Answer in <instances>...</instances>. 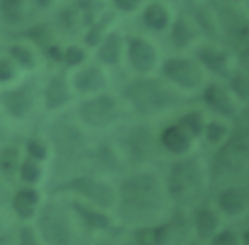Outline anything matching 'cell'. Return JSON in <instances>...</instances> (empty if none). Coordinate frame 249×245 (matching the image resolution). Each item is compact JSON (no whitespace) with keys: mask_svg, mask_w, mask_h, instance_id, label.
I'll use <instances>...</instances> for the list:
<instances>
[{"mask_svg":"<svg viewBox=\"0 0 249 245\" xmlns=\"http://www.w3.org/2000/svg\"><path fill=\"white\" fill-rule=\"evenodd\" d=\"M167 191L163 179L154 171H136L123 179L117 189L119 216L134 226L156 224L167 210Z\"/></svg>","mask_w":249,"mask_h":245,"instance_id":"6da1fadb","label":"cell"},{"mask_svg":"<svg viewBox=\"0 0 249 245\" xmlns=\"http://www.w3.org/2000/svg\"><path fill=\"white\" fill-rule=\"evenodd\" d=\"M123 97L132 107V111L142 117L160 115L179 105L181 101L173 86H169L165 80H158L152 76H140L128 82L123 88Z\"/></svg>","mask_w":249,"mask_h":245,"instance_id":"7a4b0ae2","label":"cell"},{"mask_svg":"<svg viewBox=\"0 0 249 245\" xmlns=\"http://www.w3.org/2000/svg\"><path fill=\"white\" fill-rule=\"evenodd\" d=\"M51 142L56 152V171L58 175L70 173L82 163L88 154V136L74 122L72 117L62 115L51 124Z\"/></svg>","mask_w":249,"mask_h":245,"instance_id":"3957f363","label":"cell"},{"mask_svg":"<svg viewBox=\"0 0 249 245\" xmlns=\"http://www.w3.org/2000/svg\"><path fill=\"white\" fill-rule=\"evenodd\" d=\"M204 179L206 171L202 167V161L196 156H181L169 165L163 185L167 196L171 200L181 202L185 198H193L195 194H198L204 187Z\"/></svg>","mask_w":249,"mask_h":245,"instance_id":"277c9868","label":"cell"},{"mask_svg":"<svg viewBox=\"0 0 249 245\" xmlns=\"http://www.w3.org/2000/svg\"><path fill=\"white\" fill-rule=\"evenodd\" d=\"M39 235L47 245H74L76 228L72 222L70 206L51 200L39 212Z\"/></svg>","mask_w":249,"mask_h":245,"instance_id":"5b68a950","label":"cell"},{"mask_svg":"<svg viewBox=\"0 0 249 245\" xmlns=\"http://www.w3.org/2000/svg\"><path fill=\"white\" fill-rule=\"evenodd\" d=\"M54 191H68L78 194L84 202H89L93 206H99L103 210H109L117 204V191L111 183L89 175V173H80L64 179Z\"/></svg>","mask_w":249,"mask_h":245,"instance_id":"8992f818","label":"cell"},{"mask_svg":"<svg viewBox=\"0 0 249 245\" xmlns=\"http://www.w3.org/2000/svg\"><path fill=\"white\" fill-rule=\"evenodd\" d=\"M161 76L169 86L185 91L202 89V86L206 84L204 68L195 56H187V54L167 56L161 62Z\"/></svg>","mask_w":249,"mask_h":245,"instance_id":"52a82bcc","label":"cell"},{"mask_svg":"<svg viewBox=\"0 0 249 245\" xmlns=\"http://www.w3.org/2000/svg\"><path fill=\"white\" fill-rule=\"evenodd\" d=\"M76 115L80 122L89 128H107L121 119L123 107H121V101L113 93L99 91V93H93L82 99Z\"/></svg>","mask_w":249,"mask_h":245,"instance_id":"ba28073f","label":"cell"},{"mask_svg":"<svg viewBox=\"0 0 249 245\" xmlns=\"http://www.w3.org/2000/svg\"><path fill=\"white\" fill-rule=\"evenodd\" d=\"M185 229H187L185 222L177 218L136 226L132 231V245H175L183 237Z\"/></svg>","mask_w":249,"mask_h":245,"instance_id":"9c48e42d","label":"cell"},{"mask_svg":"<svg viewBox=\"0 0 249 245\" xmlns=\"http://www.w3.org/2000/svg\"><path fill=\"white\" fill-rule=\"evenodd\" d=\"M124 54H126L130 68L138 72L140 76H150L160 64V52L156 45L142 35H132L126 39Z\"/></svg>","mask_w":249,"mask_h":245,"instance_id":"30bf717a","label":"cell"},{"mask_svg":"<svg viewBox=\"0 0 249 245\" xmlns=\"http://www.w3.org/2000/svg\"><path fill=\"white\" fill-rule=\"evenodd\" d=\"M218 148L220 156L216 154V165H220L224 175H239V171L249 163V132L235 138L231 136Z\"/></svg>","mask_w":249,"mask_h":245,"instance_id":"8fae6325","label":"cell"},{"mask_svg":"<svg viewBox=\"0 0 249 245\" xmlns=\"http://www.w3.org/2000/svg\"><path fill=\"white\" fill-rule=\"evenodd\" d=\"M202 101L204 105L214 111L220 119H235L239 113V101L231 95L228 86L218 84V82H208L202 86Z\"/></svg>","mask_w":249,"mask_h":245,"instance_id":"7c38bea8","label":"cell"},{"mask_svg":"<svg viewBox=\"0 0 249 245\" xmlns=\"http://www.w3.org/2000/svg\"><path fill=\"white\" fill-rule=\"evenodd\" d=\"M195 58L200 62V66L204 70H210L212 74L220 76V78H228L235 68V56L231 51L228 49H222V47H216V45H198L196 47V52H195Z\"/></svg>","mask_w":249,"mask_h":245,"instance_id":"4fadbf2b","label":"cell"},{"mask_svg":"<svg viewBox=\"0 0 249 245\" xmlns=\"http://www.w3.org/2000/svg\"><path fill=\"white\" fill-rule=\"evenodd\" d=\"M33 88H35V82L33 78L14 89H8V91H2L0 93V103L4 105V109L8 111V115H12L14 119H25L31 109H33Z\"/></svg>","mask_w":249,"mask_h":245,"instance_id":"5bb4252c","label":"cell"},{"mask_svg":"<svg viewBox=\"0 0 249 245\" xmlns=\"http://www.w3.org/2000/svg\"><path fill=\"white\" fill-rule=\"evenodd\" d=\"M222 228V214L210 202H200L191 218V229L198 241H208Z\"/></svg>","mask_w":249,"mask_h":245,"instance_id":"9a60e30c","label":"cell"},{"mask_svg":"<svg viewBox=\"0 0 249 245\" xmlns=\"http://www.w3.org/2000/svg\"><path fill=\"white\" fill-rule=\"evenodd\" d=\"M216 208L222 216L239 218L245 212H249V191L241 185H230L222 189L216 196Z\"/></svg>","mask_w":249,"mask_h":245,"instance_id":"2e32d148","label":"cell"},{"mask_svg":"<svg viewBox=\"0 0 249 245\" xmlns=\"http://www.w3.org/2000/svg\"><path fill=\"white\" fill-rule=\"evenodd\" d=\"M167 29H169V43L177 51L193 47L200 37V31H198L193 16L187 12H181L177 18H173Z\"/></svg>","mask_w":249,"mask_h":245,"instance_id":"e0dca14e","label":"cell"},{"mask_svg":"<svg viewBox=\"0 0 249 245\" xmlns=\"http://www.w3.org/2000/svg\"><path fill=\"white\" fill-rule=\"evenodd\" d=\"M70 204V210L72 214L91 231H107L113 228V218L107 214V210L99 208V206H93L89 202H84V200H72L68 202Z\"/></svg>","mask_w":249,"mask_h":245,"instance_id":"ac0fdd59","label":"cell"},{"mask_svg":"<svg viewBox=\"0 0 249 245\" xmlns=\"http://www.w3.org/2000/svg\"><path fill=\"white\" fill-rule=\"evenodd\" d=\"M193 140H195V138H193L177 121L165 124V126L161 128L160 136H158L160 146H161L165 152H169L171 156H177V158L187 156V154L191 152Z\"/></svg>","mask_w":249,"mask_h":245,"instance_id":"d6986e66","label":"cell"},{"mask_svg":"<svg viewBox=\"0 0 249 245\" xmlns=\"http://www.w3.org/2000/svg\"><path fill=\"white\" fill-rule=\"evenodd\" d=\"M72 86L82 95H93V93H99V91L105 89L107 76H105L101 66L91 64V66H86V68L76 72V76L72 80Z\"/></svg>","mask_w":249,"mask_h":245,"instance_id":"ffe728a7","label":"cell"},{"mask_svg":"<svg viewBox=\"0 0 249 245\" xmlns=\"http://www.w3.org/2000/svg\"><path fill=\"white\" fill-rule=\"evenodd\" d=\"M72 99V89L62 72L53 74L45 86V109L47 111H56L64 107Z\"/></svg>","mask_w":249,"mask_h":245,"instance_id":"44dd1931","label":"cell"},{"mask_svg":"<svg viewBox=\"0 0 249 245\" xmlns=\"http://www.w3.org/2000/svg\"><path fill=\"white\" fill-rule=\"evenodd\" d=\"M124 43L121 31H107L97 45V60L105 66H117L124 56Z\"/></svg>","mask_w":249,"mask_h":245,"instance_id":"7402d4cb","label":"cell"},{"mask_svg":"<svg viewBox=\"0 0 249 245\" xmlns=\"http://www.w3.org/2000/svg\"><path fill=\"white\" fill-rule=\"evenodd\" d=\"M191 16H193V19H195V23H196L200 35L208 37L210 41H218V39L222 37L220 19H218V14H216V10H214L212 6L202 4V6H198Z\"/></svg>","mask_w":249,"mask_h":245,"instance_id":"603a6c76","label":"cell"},{"mask_svg":"<svg viewBox=\"0 0 249 245\" xmlns=\"http://www.w3.org/2000/svg\"><path fill=\"white\" fill-rule=\"evenodd\" d=\"M136 128H130L124 136L126 140V152L130 159H142L150 150H152V134L146 128V124H134Z\"/></svg>","mask_w":249,"mask_h":245,"instance_id":"cb8c5ba5","label":"cell"},{"mask_svg":"<svg viewBox=\"0 0 249 245\" xmlns=\"http://www.w3.org/2000/svg\"><path fill=\"white\" fill-rule=\"evenodd\" d=\"M39 202H41V194L37 189L33 187H25V189H19L14 198H12V208L14 212L21 218V220H29L37 214V208H39Z\"/></svg>","mask_w":249,"mask_h":245,"instance_id":"d4e9b609","label":"cell"},{"mask_svg":"<svg viewBox=\"0 0 249 245\" xmlns=\"http://www.w3.org/2000/svg\"><path fill=\"white\" fill-rule=\"evenodd\" d=\"M171 19V12L163 2H150L142 8V23L152 31H165Z\"/></svg>","mask_w":249,"mask_h":245,"instance_id":"484cf974","label":"cell"},{"mask_svg":"<svg viewBox=\"0 0 249 245\" xmlns=\"http://www.w3.org/2000/svg\"><path fill=\"white\" fill-rule=\"evenodd\" d=\"M91 161L103 169V171H117L121 167V156L117 154V150L109 144H101L93 150L91 154Z\"/></svg>","mask_w":249,"mask_h":245,"instance_id":"4316f807","label":"cell"},{"mask_svg":"<svg viewBox=\"0 0 249 245\" xmlns=\"http://www.w3.org/2000/svg\"><path fill=\"white\" fill-rule=\"evenodd\" d=\"M230 126H228V122L224 121V119H210V121H206V124H204V130H202V136H204V140L210 144V146H222L228 138H230Z\"/></svg>","mask_w":249,"mask_h":245,"instance_id":"83f0119b","label":"cell"},{"mask_svg":"<svg viewBox=\"0 0 249 245\" xmlns=\"http://www.w3.org/2000/svg\"><path fill=\"white\" fill-rule=\"evenodd\" d=\"M226 80H228V89L239 103L249 101V72L247 70H233Z\"/></svg>","mask_w":249,"mask_h":245,"instance_id":"f1b7e54d","label":"cell"},{"mask_svg":"<svg viewBox=\"0 0 249 245\" xmlns=\"http://www.w3.org/2000/svg\"><path fill=\"white\" fill-rule=\"evenodd\" d=\"M113 23V14H103L99 18H95L89 25H88V33H86V45L89 47H97L99 41L105 37V33L109 31V25Z\"/></svg>","mask_w":249,"mask_h":245,"instance_id":"f546056e","label":"cell"},{"mask_svg":"<svg viewBox=\"0 0 249 245\" xmlns=\"http://www.w3.org/2000/svg\"><path fill=\"white\" fill-rule=\"evenodd\" d=\"M177 122L193 136V138H198L202 136V130H204V124H206V119H204V113L198 111V109H191L187 113H183Z\"/></svg>","mask_w":249,"mask_h":245,"instance_id":"4dcf8cb0","label":"cell"},{"mask_svg":"<svg viewBox=\"0 0 249 245\" xmlns=\"http://www.w3.org/2000/svg\"><path fill=\"white\" fill-rule=\"evenodd\" d=\"M0 18L8 25H16L23 19V0H0Z\"/></svg>","mask_w":249,"mask_h":245,"instance_id":"1f68e13d","label":"cell"},{"mask_svg":"<svg viewBox=\"0 0 249 245\" xmlns=\"http://www.w3.org/2000/svg\"><path fill=\"white\" fill-rule=\"evenodd\" d=\"M19 167V150L14 144H8L0 150V171L10 175Z\"/></svg>","mask_w":249,"mask_h":245,"instance_id":"d6a6232c","label":"cell"},{"mask_svg":"<svg viewBox=\"0 0 249 245\" xmlns=\"http://www.w3.org/2000/svg\"><path fill=\"white\" fill-rule=\"evenodd\" d=\"M19 177H21V181L23 183H27V185H35L39 179H41V165H39V161H35V159H31V158H25L23 161H19Z\"/></svg>","mask_w":249,"mask_h":245,"instance_id":"836d02e7","label":"cell"},{"mask_svg":"<svg viewBox=\"0 0 249 245\" xmlns=\"http://www.w3.org/2000/svg\"><path fill=\"white\" fill-rule=\"evenodd\" d=\"M27 39H31L35 45H39V47H47V45H51V39H53V29L47 25V23H39V25H33V27H29V29H25V33H23Z\"/></svg>","mask_w":249,"mask_h":245,"instance_id":"e575fe53","label":"cell"},{"mask_svg":"<svg viewBox=\"0 0 249 245\" xmlns=\"http://www.w3.org/2000/svg\"><path fill=\"white\" fill-rule=\"evenodd\" d=\"M25 152H27V158H31V159H35V161H43V159H47V156H49L47 142H45L43 138H39V136L27 138V142H25Z\"/></svg>","mask_w":249,"mask_h":245,"instance_id":"d590c367","label":"cell"},{"mask_svg":"<svg viewBox=\"0 0 249 245\" xmlns=\"http://www.w3.org/2000/svg\"><path fill=\"white\" fill-rule=\"evenodd\" d=\"M10 56L23 68L31 70L35 66V54L31 52V49L23 47V45H12L10 47Z\"/></svg>","mask_w":249,"mask_h":245,"instance_id":"8d00e7d4","label":"cell"},{"mask_svg":"<svg viewBox=\"0 0 249 245\" xmlns=\"http://www.w3.org/2000/svg\"><path fill=\"white\" fill-rule=\"evenodd\" d=\"M208 245H241L239 233L233 228H220L210 239Z\"/></svg>","mask_w":249,"mask_h":245,"instance_id":"74e56055","label":"cell"},{"mask_svg":"<svg viewBox=\"0 0 249 245\" xmlns=\"http://www.w3.org/2000/svg\"><path fill=\"white\" fill-rule=\"evenodd\" d=\"M58 21H60V25H62L66 31H74V29H78L80 25H84L82 16H80V12H78L76 6H68L66 10H62L60 16H58Z\"/></svg>","mask_w":249,"mask_h":245,"instance_id":"f35d334b","label":"cell"},{"mask_svg":"<svg viewBox=\"0 0 249 245\" xmlns=\"http://www.w3.org/2000/svg\"><path fill=\"white\" fill-rule=\"evenodd\" d=\"M86 58H88L86 51H84L82 47H78V45H70V47H66V49H64V54H62V62H64L66 66H70V68L84 64Z\"/></svg>","mask_w":249,"mask_h":245,"instance_id":"ab89813d","label":"cell"},{"mask_svg":"<svg viewBox=\"0 0 249 245\" xmlns=\"http://www.w3.org/2000/svg\"><path fill=\"white\" fill-rule=\"evenodd\" d=\"M16 245H41V243H39V237H37L35 229L29 228V226H23L18 231V243Z\"/></svg>","mask_w":249,"mask_h":245,"instance_id":"60d3db41","label":"cell"},{"mask_svg":"<svg viewBox=\"0 0 249 245\" xmlns=\"http://www.w3.org/2000/svg\"><path fill=\"white\" fill-rule=\"evenodd\" d=\"M111 2L123 14H134L144 6V0H111Z\"/></svg>","mask_w":249,"mask_h":245,"instance_id":"b9f144b4","label":"cell"},{"mask_svg":"<svg viewBox=\"0 0 249 245\" xmlns=\"http://www.w3.org/2000/svg\"><path fill=\"white\" fill-rule=\"evenodd\" d=\"M16 76V66L8 58H0V82H10Z\"/></svg>","mask_w":249,"mask_h":245,"instance_id":"7bdbcfd3","label":"cell"},{"mask_svg":"<svg viewBox=\"0 0 249 245\" xmlns=\"http://www.w3.org/2000/svg\"><path fill=\"white\" fill-rule=\"evenodd\" d=\"M45 54L51 58V60H54V62H62V54H64V49L62 47H58V45H47L45 49Z\"/></svg>","mask_w":249,"mask_h":245,"instance_id":"ee69618b","label":"cell"},{"mask_svg":"<svg viewBox=\"0 0 249 245\" xmlns=\"http://www.w3.org/2000/svg\"><path fill=\"white\" fill-rule=\"evenodd\" d=\"M237 56H239L241 64L245 66L243 70H247V72H249V41H247V43H245V45H243V47L237 51Z\"/></svg>","mask_w":249,"mask_h":245,"instance_id":"f6af8a7d","label":"cell"},{"mask_svg":"<svg viewBox=\"0 0 249 245\" xmlns=\"http://www.w3.org/2000/svg\"><path fill=\"white\" fill-rule=\"evenodd\" d=\"M16 243H18V239L14 233H2L0 235V245H16Z\"/></svg>","mask_w":249,"mask_h":245,"instance_id":"bcb514c9","label":"cell"},{"mask_svg":"<svg viewBox=\"0 0 249 245\" xmlns=\"http://www.w3.org/2000/svg\"><path fill=\"white\" fill-rule=\"evenodd\" d=\"M53 2H54V0H33V4H35L37 8H41V10H45V8H49V6H53Z\"/></svg>","mask_w":249,"mask_h":245,"instance_id":"7dc6e473","label":"cell"},{"mask_svg":"<svg viewBox=\"0 0 249 245\" xmlns=\"http://www.w3.org/2000/svg\"><path fill=\"white\" fill-rule=\"evenodd\" d=\"M239 241H241V245H249V228L239 233Z\"/></svg>","mask_w":249,"mask_h":245,"instance_id":"c3c4849f","label":"cell"},{"mask_svg":"<svg viewBox=\"0 0 249 245\" xmlns=\"http://www.w3.org/2000/svg\"><path fill=\"white\" fill-rule=\"evenodd\" d=\"M6 138H8V132H6V128L0 124V146L6 142Z\"/></svg>","mask_w":249,"mask_h":245,"instance_id":"681fc988","label":"cell"},{"mask_svg":"<svg viewBox=\"0 0 249 245\" xmlns=\"http://www.w3.org/2000/svg\"><path fill=\"white\" fill-rule=\"evenodd\" d=\"M6 196H8V192H6V187H4L2 183H0V204H2L4 200H6Z\"/></svg>","mask_w":249,"mask_h":245,"instance_id":"f907efd6","label":"cell"},{"mask_svg":"<svg viewBox=\"0 0 249 245\" xmlns=\"http://www.w3.org/2000/svg\"><path fill=\"white\" fill-rule=\"evenodd\" d=\"M228 2H231V4H235V2H241V0H228Z\"/></svg>","mask_w":249,"mask_h":245,"instance_id":"816d5d0a","label":"cell"},{"mask_svg":"<svg viewBox=\"0 0 249 245\" xmlns=\"http://www.w3.org/2000/svg\"><path fill=\"white\" fill-rule=\"evenodd\" d=\"M193 245H202V243H193Z\"/></svg>","mask_w":249,"mask_h":245,"instance_id":"f5cc1de1","label":"cell"},{"mask_svg":"<svg viewBox=\"0 0 249 245\" xmlns=\"http://www.w3.org/2000/svg\"><path fill=\"white\" fill-rule=\"evenodd\" d=\"M247 191H249V185H247Z\"/></svg>","mask_w":249,"mask_h":245,"instance_id":"db71d44e","label":"cell"},{"mask_svg":"<svg viewBox=\"0 0 249 245\" xmlns=\"http://www.w3.org/2000/svg\"><path fill=\"white\" fill-rule=\"evenodd\" d=\"M101 245H107V243H101Z\"/></svg>","mask_w":249,"mask_h":245,"instance_id":"11a10c76","label":"cell"},{"mask_svg":"<svg viewBox=\"0 0 249 245\" xmlns=\"http://www.w3.org/2000/svg\"><path fill=\"white\" fill-rule=\"evenodd\" d=\"M247 2H249V0H247Z\"/></svg>","mask_w":249,"mask_h":245,"instance_id":"9f6ffc18","label":"cell"}]
</instances>
